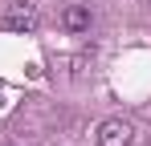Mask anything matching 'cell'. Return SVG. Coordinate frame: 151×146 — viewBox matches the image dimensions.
<instances>
[{
    "instance_id": "cell-2",
    "label": "cell",
    "mask_w": 151,
    "mask_h": 146,
    "mask_svg": "<svg viewBox=\"0 0 151 146\" xmlns=\"http://www.w3.org/2000/svg\"><path fill=\"white\" fill-rule=\"evenodd\" d=\"M131 138H135V130L127 118H106L98 126V146H131Z\"/></svg>"
},
{
    "instance_id": "cell-1",
    "label": "cell",
    "mask_w": 151,
    "mask_h": 146,
    "mask_svg": "<svg viewBox=\"0 0 151 146\" xmlns=\"http://www.w3.org/2000/svg\"><path fill=\"white\" fill-rule=\"evenodd\" d=\"M37 4H29V0H17V4H8L4 8V28H12V33H33L37 28Z\"/></svg>"
},
{
    "instance_id": "cell-3",
    "label": "cell",
    "mask_w": 151,
    "mask_h": 146,
    "mask_svg": "<svg viewBox=\"0 0 151 146\" xmlns=\"http://www.w3.org/2000/svg\"><path fill=\"white\" fill-rule=\"evenodd\" d=\"M61 28L74 33V37L90 33V8H86V4H70V8L61 12Z\"/></svg>"
},
{
    "instance_id": "cell-4",
    "label": "cell",
    "mask_w": 151,
    "mask_h": 146,
    "mask_svg": "<svg viewBox=\"0 0 151 146\" xmlns=\"http://www.w3.org/2000/svg\"><path fill=\"white\" fill-rule=\"evenodd\" d=\"M147 4H151V0H147Z\"/></svg>"
}]
</instances>
